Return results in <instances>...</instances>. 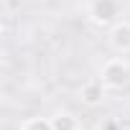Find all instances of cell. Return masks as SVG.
<instances>
[{"label": "cell", "instance_id": "1", "mask_svg": "<svg viewBox=\"0 0 130 130\" xmlns=\"http://www.w3.org/2000/svg\"><path fill=\"white\" fill-rule=\"evenodd\" d=\"M100 79L107 84V89H125L130 84V64L125 59H107L100 69Z\"/></svg>", "mask_w": 130, "mask_h": 130}, {"label": "cell", "instance_id": "4", "mask_svg": "<svg viewBox=\"0 0 130 130\" xmlns=\"http://www.w3.org/2000/svg\"><path fill=\"white\" fill-rule=\"evenodd\" d=\"M105 97H107V84H105L100 77L84 82L82 89H79V100H82L87 107H100V105L105 102Z\"/></svg>", "mask_w": 130, "mask_h": 130}, {"label": "cell", "instance_id": "6", "mask_svg": "<svg viewBox=\"0 0 130 130\" xmlns=\"http://www.w3.org/2000/svg\"><path fill=\"white\" fill-rule=\"evenodd\" d=\"M21 130H54V125H51V117H28L21 125Z\"/></svg>", "mask_w": 130, "mask_h": 130}, {"label": "cell", "instance_id": "3", "mask_svg": "<svg viewBox=\"0 0 130 130\" xmlns=\"http://www.w3.org/2000/svg\"><path fill=\"white\" fill-rule=\"evenodd\" d=\"M107 43L117 54H130V21H117L115 26H110Z\"/></svg>", "mask_w": 130, "mask_h": 130}, {"label": "cell", "instance_id": "5", "mask_svg": "<svg viewBox=\"0 0 130 130\" xmlns=\"http://www.w3.org/2000/svg\"><path fill=\"white\" fill-rule=\"evenodd\" d=\"M51 125H54V130H82L79 120L72 112H56L51 117Z\"/></svg>", "mask_w": 130, "mask_h": 130}, {"label": "cell", "instance_id": "2", "mask_svg": "<svg viewBox=\"0 0 130 130\" xmlns=\"http://www.w3.org/2000/svg\"><path fill=\"white\" fill-rule=\"evenodd\" d=\"M89 21L100 28H110L120 21V3L117 0H92Z\"/></svg>", "mask_w": 130, "mask_h": 130}]
</instances>
